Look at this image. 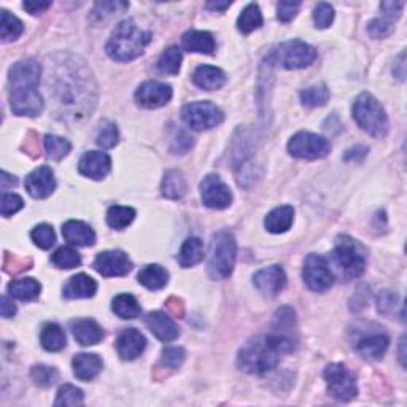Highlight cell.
I'll list each match as a JSON object with an SVG mask.
<instances>
[{
	"instance_id": "obj_1",
	"label": "cell",
	"mask_w": 407,
	"mask_h": 407,
	"mask_svg": "<svg viewBox=\"0 0 407 407\" xmlns=\"http://www.w3.org/2000/svg\"><path fill=\"white\" fill-rule=\"evenodd\" d=\"M282 355L283 352L280 347L269 334L256 336L247 340V344H243L239 350L237 366L243 372L261 376V374L275 369L277 365L280 363Z\"/></svg>"
},
{
	"instance_id": "obj_2",
	"label": "cell",
	"mask_w": 407,
	"mask_h": 407,
	"mask_svg": "<svg viewBox=\"0 0 407 407\" xmlns=\"http://www.w3.org/2000/svg\"><path fill=\"white\" fill-rule=\"evenodd\" d=\"M150 42V32L142 30L132 19H125L110 35L105 51L113 61L129 62L137 59Z\"/></svg>"
},
{
	"instance_id": "obj_3",
	"label": "cell",
	"mask_w": 407,
	"mask_h": 407,
	"mask_svg": "<svg viewBox=\"0 0 407 407\" xmlns=\"http://www.w3.org/2000/svg\"><path fill=\"white\" fill-rule=\"evenodd\" d=\"M333 274L342 282H350L365 273L366 269V250L358 241L339 236L331 253Z\"/></svg>"
},
{
	"instance_id": "obj_4",
	"label": "cell",
	"mask_w": 407,
	"mask_h": 407,
	"mask_svg": "<svg viewBox=\"0 0 407 407\" xmlns=\"http://www.w3.org/2000/svg\"><path fill=\"white\" fill-rule=\"evenodd\" d=\"M353 120L372 137L382 139L389 132V116L380 102L369 93L360 94L352 107Z\"/></svg>"
},
{
	"instance_id": "obj_5",
	"label": "cell",
	"mask_w": 407,
	"mask_h": 407,
	"mask_svg": "<svg viewBox=\"0 0 407 407\" xmlns=\"http://www.w3.org/2000/svg\"><path fill=\"white\" fill-rule=\"evenodd\" d=\"M237 256V243L231 232L219 231L212 237L207 269L213 280H224L232 274Z\"/></svg>"
},
{
	"instance_id": "obj_6",
	"label": "cell",
	"mask_w": 407,
	"mask_h": 407,
	"mask_svg": "<svg viewBox=\"0 0 407 407\" xmlns=\"http://www.w3.org/2000/svg\"><path fill=\"white\" fill-rule=\"evenodd\" d=\"M270 59L277 66L288 70L304 69L316 59V50L302 40H288L273 51Z\"/></svg>"
},
{
	"instance_id": "obj_7",
	"label": "cell",
	"mask_w": 407,
	"mask_h": 407,
	"mask_svg": "<svg viewBox=\"0 0 407 407\" xmlns=\"http://www.w3.org/2000/svg\"><path fill=\"white\" fill-rule=\"evenodd\" d=\"M182 120L186 126L195 129V131H209V129L222 125L224 115L222 108H218L215 103L199 101L191 102L183 107Z\"/></svg>"
},
{
	"instance_id": "obj_8",
	"label": "cell",
	"mask_w": 407,
	"mask_h": 407,
	"mask_svg": "<svg viewBox=\"0 0 407 407\" xmlns=\"http://www.w3.org/2000/svg\"><path fill=\"white\" fill-rule=\"evenodd\" d=\"M357 339L353 340V348L360 357L369 361H379L386 352L390 344V338L384 329L379 326H365L357 329Z\"/></svg>"
},
{
	"instance_id": "obj_9",
	"label": "cell",
	"mask_w": 407,
	"mask_h": 407,
	"mask_svg": "<svg viewBox=\"0 0 407 407\" xmlns=\"http://www.w3.org/2000/svg\"><path fill=\"white\" fill-rule=\"evenodd\" d=\"M325 380L329 395L338 401H352L358 395L357 379L353 372L342 363L329 365L325 369Z\"/></svg>"
},
{
	"instance_id": "obj_10",
	"label": "cell",
	"mask_w": 407,
	"mask_h": 407,
	"mask_svg": "<svg viewBox=\"0 0 407 407\" xmlns=\"http://www.w3.org/2000/svg\"><path fill=\"white\" fill-rule=\"evenodd\" d=\"M269 336L283 353H292L298 344V333H296V315L292 307L285 306L277 310L273 320V331Z\"/></svg>"
},
{
	"instance_id": "obj_11",
	"label": "cell",
	"mask_w": 407,
	"mask_h": 407,
	"mask_svg": "<svg viewBox=\"0 0 407 407\" xmlns=\"http://www.w3.org/2000/svg\"><path fill=\"white\" fill-rule=\"evenodd\" d=\"M331 151V144L314 132H298L288 142V153L299 159H320Z\"/></svg>"
},
{
	"instance_id": "obj_12",
	"label": "cell",
	"mask_w": 407,
	"mask_h": 407,
	"mask_svg": "<svg viewBox=\"0 0 407 407\" xmlns=\"http://www.w3.org/2000/svg\"><path fill=\"white\" fill-rule=\"evenodd\" d=\"M302 279L312 292L323 293L333 287L334 274L325 256L310 253L304 261Z\"/></svg>"
},
{
	"instance_id": "obj_13",
	"label": "cell",
	"mask_w": 407,
	"mask_h": 407,
	"mask_svg": "<svg viewBox=\"0 0 407 407\" xmlns=\"http://www.w3.org/2000/svg\"><path fill=\"white\" fill-rule=\"evenodd\" d=\"M42 76V66L34 59H24L13 64L8 74L11 91L16 89H37Z\"/></svg>"
},
{
	"instance_id": "obj_14",
	"label": "cell",
	"mask_w": 407,
	"mask_h": 407,
	"mask_svg": "<svg viewBox=\"0 0 407 407\" xmlns=\"http://www.w3.org/2000/svg\"><path fill=\"white\" fill-rule=\"evenodd\" d=\"M201 197L205 207L222 210L232 202V193L218 176H207L201 183Z\"/></svg>"
},
{
	"instance_id": "obj_15",
	"label": "cell",
	"mask_w": 407,
	"mask_h": 407,
	"mask_svg": "<svg viewBox=\"0 0 407 407\" xmlns=\"http://www.w3.org/2000/svg\"><path fill=\"white\" fill-rule=\"evenodd\" d=\"M94 269L103 277H122L132 269V261L121 250H107L96 256Z\"/></svg>"
},
{
	"instance_id": "obj_16",
	"label": "cell",
	"mask_w": 407,
	"mask_h": 407,
	"mask_svg": "<svg viewBox=\"0 0 407 407\" xmlns=\"http://www.w3.org/2000/svg\"><path fill=\"white\" fill-rule=\"evenodd\" d=\"M172 99V88L171 85L161 81H145L135 91V101L140 107L145 108H159L164 107Z\"/></svg>"
},
{
	"instance_id": "obj_17",
	"label": "cell",
	"mask_w": 407,
	"mask_h": 407,
	"mask_svg": "<svg viewBox=\"0 0 407 407\" xmlns=\"http://www.w3.org/2000/svg\"><path fill=\"white\" fill-rule=\"evenodd\" d=\"M253 283L258 292L268 296V298H274L287 285L285 270L282 269V266H277V264L264 268L253 275Z\"/></svg>"
},
{
	"instance_id": "obj_18",
	"label": "cell",
	"mask_w": 407,
	"mask_h": 407,
	"mask_svg": "<svg viewBox=\"0 0 407 407\" xmlns=\"http://www.w3.org/2000/svg\"><path fill=\"white\" fill-rule=\"evenodd\" d=\"M25 191L29 193L32 197L35 199H45L53 195L56 190V180L55 172L51 171V167L42 166L37 167L35 171H32L28 177H25Z\"/></svg>"
},
{
	"instance_id": "obj_19",
	"label": "cell",
	"mask_w": 407,
	"mask_h": 407,
	"mask_svg": "<svg viewBox=\"0 0 407 407\" xmlns=\"http://www.w3.org/2000/svg\"><path fill=\"white\" fill-rule=\"evenodd\" d=\"M10 107L18 116H37L43 110V99L37 89H16L10 93Z\"/></svg>"
},
{
	"instance_id": "obj_20",
	"label": "cell",
	"mask_w": 407,
	"mask_h": 407,
	"mask_svg": "<svg viewBox=\"0 0 407 407\" xmlns=\"http://www.w3.org/2000/svg\"><path fill=\"white\" fill-rule=\"evenodd\" d=\"M79 171L81 176L93 180L105 178L112 171V159L107 153L88 151L81 156L79 163Z\"/></svg>"
},
{
	"instance_id": "obj_21",
	"label": "cell",
	"mask_w": 407,
	"mask_h": 407,
	"mask_svg": "<svg viewBox=\"0 0 407 407\" xmlns=\"http://www.w3.org/2000/svg\"><path fill=\"white\" fill-rule=\"evenodd\" d=\"M147 347L145 336L134 328L125 329L116 339V352L125 361H132L144 353Z\"/></svg>"
},
{
	"instance_id": "obj_22",
	"label": "cell",
	"mask_w": 407,
	"mask_h": 407,
	"mask_svg": "<svg viewBox=\"0 0 407 407\" xmlns=\"http://www.w3.org/2000/svg\"><path fill=\"white\" fill-rule=\"evenodd\" d=\"M145 323L150 331L156 336L159 340L172 342L178 338L180 329L169 315L164 312H150L147 315Z\"/></svg>"
},
{
	"instance_id": "obj_23",
	"label": "cell",
	"mask_w": 407,
	"mask_h": 407,
	"mask_svg": "<svg viewBox=\"0 0 407 407\" xmlns=\"http://www.w3.org/2000/svg\"><path fill=\"white\" fill-rule=\"evenodd\" d=\"M62 236L70 245L76 247H91L96 243V232L86 223L79 219H69L62 224Z\"/></svg>"
},
{
	"instance_id": "obj_24",
	"label": "cell",
	"mask_w": 407,
	"mask_h": 407,
	"mask_svg": "<svg viewBox=\"0 0 407 407\" xmlns=\"http://www.w3.org/2000/svg\"><path fill=\"white\" fill-rule=\"evenodd\" d=\"M75 340L83 347L96 345L103 339V329L101 325L93 319H80L72 321L70 325Z\"/></svg>"
},
{
	"instance_id": "obj_25",
	"label": "cell",
	"mask_w": 407,
	"mask_h": 407,
	"mask_svg": "<svg viewBox=\"0 0 407 407\" xmlns=\"http://www.w3.org/2000/svg\"><path fill=\"white\" fill-rule=\"evenodd\" d=\"M98 292V283L86 274H76L64 287V296L67 299L93 298Z\"/></svg>"
},
{
	"instance_id": "obj_26",
	"label": "cell",
	"mask_w": 407,
	"mask_h": 407,
	"mask_svg": "<svg viewBox=\"0 0 407 407\" xmlns=\"http://www.w3.org/2000/svg\"><path fill=\"white\" fill-rule=\"evenodd\" d=\"M72 366L75 377L88 382V380H93L94 377L99 376L103 363L101 357H98L96 353H79L75 355Z\"/></svg>"
},
{
	"instance_id": "obj_27",
	"label": "cell",
	"mask_w": 407,
	"mask_h": 407,
	"mask_svg": "<svg viewBox=\"0 0 407 407\" xmlns=\"http://www.w3.org/2000/svg\"><path fill=\"white\" fill-rule=\"evenodd\" d=\"M183 48L190 53H201V55H212L215 51V38L210 32L205 30H188L182 37Z\"/></svg>"
},
{
	"instance_id": "obj_28",
	"label": "cell",
	"mask_w": 407,
	"mask_h": 407,
	"mask_svg": "<svg viewBox=\"0 0 407 407\" xmlns=\"http://www.w3.org/2000/svg\"><path fill=\"white\" fill-rule=\"evenodd\" d=\"M193 81L196 83V86L205 89V91H215L226 83V74L218 67L199 66L193 74Z\"/></svg>"
},
{
	"instance_id": "obj_29",
	"label": "cell",
	"mask_w": 407,
	"mask_h": 407,
	"mask_svg": "<svg viewBox=\"0 0 407 407\" xmlns=\"http://www.w3.org/2000/svg\"><path fill=\"white\" fill-rule=\"evenodd\" d=\"M294 219V210L290 205L277 207L273 212L268 213L266 219H264V226L273 234H282L292 228Z\"/></svg>"
},
{
	"instance_id": "obj_30",
	"label": "cell",
	"mask_w": 407,
	"mask_h": 407,
	"mask_svg": "<svg viewBox=\"0 0 407 407\" xmlns=\"http://www.w3.org/2000/svg\"><path fill=\"white\" fill-rule=\"evenodd\" d=\"M137 279L140 285L151 290V292H156V290H161L167 285L169 274H167V270L163 266H159V264H148V266L140 270Z\"/></svg>"
},
{
	"instance_id": "obj_31",
	"label": "cell",
	"mask_w": 407,
	"mask_h": 407,
	"mask_svg": "<svg viewBox=\"0 0 407 407\" xmlns=\"http://www.w3.org/2000/svg\"><path fill=\"white\" fill-rule=\"evenodd\" d=\"M161 193L167 199H182L186 193V178L183 172L177 169L167 171L163 183H161Z\"/></svg>"
},
{
	"instance_id": "obj_32",
	"label": "cell",
	"mask_w": 407,
	"mask_h": 407,
	"mask_svg": "<svg viewBox=\"0 0 407 407\" xmlns=\"http://www.w3.org/2000/svg\"><path fill=\"white\" fill-rule=\"evenodd\" d=\"M204 260V243L201 239L190 237L182 245L178 263L182 268H193Z\"/></svg>"
},
{
	"instance_id": "obj_33",
	"label": "cell",
	"mask_w": 407,
	"mask_h": 407,
	"mask_svg": "<svg viewBox=\"0 0 407 407\" xmlns=\"http://www.w3.org/2000/svg\"><path fill=\"white\" fill-rule=\"evenodd\" d=\"M42 292L40 282H37L35 279H30V277H25V279L13 280L8 285V293L11 298L19 299V301H32L35 299Z\"/></svg>"
},
{
	"instance_id": "obj_34",
	"label": "cell",
	"mask_w": 407,
	"mask_h": 407,
	"mask_svg": "<svg viewBox=\"0 0 407 407\" xmlns=\"http://www.w3.org/2000/svg\"><path fill=\"white\" fill-rule=\"evenodd\" d=\"M40 342L42 347L48 352H59L67 344V338L64 329L56 325V323H48L45 325L40 333Z\"/></svg>"
},
{
	"instance_id": "obj_35",
	"label": "cell",
	"mask_w": 407,
	"mask_h": 407,
	"mask_svg": "<svg viewBox=\"0 0 407 407\" xmlns=\"http://www.w3.org/2000/svg\"><path fill=\"white\" fill-rule=\"evenodd\" d=\"M112 310L115 315H118L122 320L137 319L142 312L139 301L129 293H122V294L116 296L112 302Z\"/></svg>"
},
{
	"instance_id": "obj_36",
	"label": "cell",
	"mask_w": 407,
	"mask_h": 407,
	"mask_svg": "<svg viewBox=\"0 0 407 407\" xmlns=\"http://www.w3.org/2000/svg\"><path fill=\"white\" fill-rule=\"evenodd\" d=\"M263 25V15L260 6L256 4H250L242 10L241 16L237 19V29L242 34H251V32L260 29Z\"/></svg>"
},
{
	"instance_id": "obj_37",
	"label": "cell",
	"mask_w": 407,
	"mask_h": 407,
	"mask_svg": "<svg viewBox=\"0 0 407 407\" xmlns=\"http://www.w3.org/2000/svg\"><path fill=\"white\" fill-rule=\"evenodd\" d=\"M24 25L19 19L11 15L10 11L0 10V35L4 42H13L23 34Z\"/></svg>"
},
{
	"instance_id": "obj_38",
	"label": "cell",
	"mask_w": 407,
	"mask_h": 407,
	"mask_svg": "<svg viewBox=\"0 0 407 407\" xmlns=\"http://www.w3.org/2000/svg\"><path fill=\"white\" fill-rule=\"evenodd\" d=\"M135 210L132 207L113 205L107 212V223L113 229H125L134 222Z\"/></svg>"
},
{
	"instance_id": "obj_39",
	"label": "cell",
	"mask_w": 407,
	"mask_h": 407,
	"mask_svg": "<svg viewBox=\"0 0 407 407\" xmlns=\"http://www.w3.org/2000/svg\"><path fill=\"white\" fill-rule=\"evenodd\" d=\"M182 51L177 47L167 48L163 55H161L158 61V69L161 74L164 75H177L180 72V66H182Z\"/></svg>"
},
{
	"instance_id": "obj_40",
	"label": "cell",
	"mask_w": 407,
	"mask_h": 407,
	"mask_svg": "<svg viewBox=\"0 0 407 407\" xmlns=\"http://www.w3.org/2000/svg\"><path fill=\"white\" fill-rule=\"evenodd\" d=\"M51 263L57 269H74L81 264V256L79 251L72 247H61L51 255Z\"/></svg>"
},
{
	"instance_id": "obj_41",
	"label": "cell",
	"mask_w": 407,
	"mask_h": 407,
	"mask_svg": "<svg viewBox=\"0 0 407 407\" xmlns=\"http://www.w3.org/2000/svg\"><path fill=\"white\" fill-rule=\"evenodd\" d=\"M328 101H329V89L326 85L309 86L301 93V102L310 108L326 105Z\"/></svg>"
},
{
	"instance_id": "obj_42",
	"label": "cell",
	"mask_w": 407,
	"mask_h": 407,
	"mask_svg": "<svg viewBox=\"0 0 407 407\" xmlns=\"http://www.w3.org/2000/svg\"><path fill=\"white\" fill-rule=\"evenodd\" d=\"M45 150H47L50 158L59 161L67 156L72 150V145L67 139L59 137V135H47L45 137Z\"/></svg>"
},
{
	"instance_id": "obj_43",
	"label": "cell",
	"mask_w": 407,
	"mask_h": 407,
	"mask_svg": "<svg viewBox=\"0 0 407 407\" xmlns=\"http://www.w3.org/2000/svg\"><path fill=\"white\" fill-rule=\"evenodd\" d=\"M30 377L38 386L50 389V386H53L59 380V372L51 366L37 365L30 369Z\"/></svg>"
},
{
	"instance_id": "obj_44",
	"label": "cell",
	"mask_w": 407,
	"mask_h": 407,
	"mask_svg": "<svg viewBox=\"0 0 407 407\" xmlns=\"http://www.w3.org/2000/svg\"><path fill=\"white\" fill-rule=\"evenodd\" d=\"M30 239L34 241V243L38 248H42V250L51 248L56 242V234H55L53 226L47 224V223L35 226V228L30 232Z\"/></svg>"
},
{
	"instance_id": "obj_45",
	"label": "cell",
	"mask_w": 407,
	"mask_h": 407,
	"mask_svg": "<svg viewBox=\"0 0 407 407\" xmlns=\"http://www.w3.org/2000/svg\"><path fill=\"white\" fill-rule=\"evenodd\" d=\"M83 401H85L83 391L74 385L66 384L57 391L55 406H81Z\"/></svg>"
},
{
	"instance_id": "obj_46",
	"label": "cell",
	"mask_w": 407,
	"mask_h": 407,
	"mask_svg": "<svg viewBox=\"0 0 407 407\" xmlns=\"http://www.w3.org/2000/svg\"><path fill=\"white\" fill-rule=\"evenodd\" d=\"M120 140V134H118V129H116L115 122H110V121H103L102 126L99 129V134H98V145L103 150H108V148H113L116 144H118Z\"/></svg>"
},
{
	"instance_id": "obj_47",
	"label": "cell",
	"mask_w": 407,
	"mask_h": 407,
	"mask_svg": "<svg viewBox=\"0 0 407 407\" xmlns=\"http://www.w3.org/2000/svg\"><path fill=\"white\" fill-rule=\"evenodd\" d=\"M186 353L182 347H167L161 355V366L166 369H178L183 365Z\"/></svg>"
},
{
	"instance_id": "obj_48",
	"label": "cell",
	"mask_w": 407,
	"mask_h": 407,
	"mask_svg": "<svg viewBox=\"0 0 407 407\" xmlns=\"http://www.w3.org/2000/svg\"><path fill=\"white\" fill-rule=\"evenodd\" d=\"M334 21V8L326 2H321L314 10V23L319 29H326Z\"/></svg>"
},
{
	"instance_id": "obj_49",
	"label": "cell",
	"mask_w": 407,
	"mask_h": 407,
	"mask_svg": "<svg viewBox=\"0 0 407 407\" xmlns=\"http://www.w3.org/2000/svg\"><path fill=\"white\" fill-rule=\"evenodd\" d=\"M393 29H395V25H393V21L390 19H382V18H377V19H372L367 25V32L374 37V38H384L386 35H390Z\"/></svg>"
},
{
	"instance_id": "obj_50",
	"label": "cell",
	"mask_w": 407,
	"mask_h": 407,
	"mask_svg": "<svg viewBox=\"0 0 407 407\" xmlns=\"http://www.w3.org/2000/svg\"><path fill=\"white\" fill-rule=\"evenodd\" d=\"M24 207L21 196L13 195V193H5L2 196V217H10L13 213L19 212Z\"/></svg>"
},
{
	"instance_id": "obj_51",
	"label": "cell",
	"mask_w": 407,
	"mask_h": 407,
	"mask_svg": "<svg viewBox=\"0 0 407 407\" xmlns=\"http://www.w3.org/2000/svg\"><path fill=\"white\" fill-rule=\"evenodd\" d=\"M129 4L126 2H99L94 6V15L96 16H112L116 15V13H121L122 10H126Z\"/></svg>"
},
{
	"instance_id": "obj_52",
	"label": "cell",
	"mask_w": 407,
	"mask_h": 407,
	"mask_svg": "<svg viewBox=\"0 0 407 407\" xmlns=\"http://www.w3.org/2000/svg\"><path fill=\"white\" fill-rule=\"evenodd\" d=\"M32 266V260H19L16 256H11L6 253L5 255V261H4V269L6 273L11 274H19L23 270H28Z\"/></svg>"
},
{
	"instance_id": "obj_53",
	"label": "cell",
	"mask_w": 407,
	"mask_h": 407,
	"mask_svg": "<svg viewBox=\"0 0 407 407\" xmlns=\"http://www.w3.org/2000/svg\"><path fill=\"white\" fill-rule=\"evenodd\" d=\"M301 4L299 2H279L277 4V18L282 23H288L296 16V13L299 11Z\"/></svg>"
},
{
	"instance_id": "obj_54",
	"label": "cell",
	"mask_w": 407,
	"mask_h": 407,
	"mask_svg": "<svg viewBox=\"0 0 407 407\" xmlns=\"http://www.w3.org/2000/svg\"><path fill=\"white\" fill-rule=\"evenodd\" d=\"M403 8H404V2H382L380 4V10L384 11L385 19H390V21H395V19L401 16Z\"/></svg>"
},
{
	"instance_id": "obj_55",
	"label": "cell",
	"mask_w": 407,
	"mask_h": 407,
	"mask_svg": "<svg viewBox=\"0 0 407 407\" xmlns=\"http://www.w3.org/2000/svg\"><path fill=\"white\" fill-rule=\"evenodd\" d=\"M396 296L390 292H384L379 294L377 304H379V312L380 314H390L393 309H395Z\"/></svg>"
},
{
	"instance_id": "obj_56",
	"label": "cell",
	"mask_w": 407,
	"mask_h": 407,
	"mask_svg": "<svg viewBox=\"0 0 407 407\" xmlns=\"http://www.w3.org/2000/svg\"><path fill=\"white\" fill-rule=\"evenodd\" d=\"M166 309L169 310V314L172 316H176V319H182L185 315V306H183V301L178 299L173 296V298H169L166 302Z\"/></svg>"
},
{
	"instance_id": "obj_57",
	"label": "cell",
	"mask_w": 407,
	"mask_h": 407,
	"mask_svg": "<svg viewBox=\"0 0 407 407\" xmlns=\"http://www.w3.org/2000/svg\"><path fill=\"white\" fill-rule=\"evenodd\" d=\"M23 6L25 11L30 13V15H40V13L50 8L51 2H32V0H29V2H24Z\"/></svg>"
},
{
	"instance_id": "obj_58",
	"label": "cell",
	"mask_w": 407,
	"mask_h": 407,
	"mask_svg": "<svg viewBox=\"0 0 407 407\" xmlns=\"http://www.w3.org/2000/svg\"><path fill=\"white\" fill-rule=\"evenodd\" d=\"M0 314H2L4 319H11V316L16 314V306L13 304V301L8 298V296H2V306H0Z\"/></svg>"
},
{
	"instance_id": "obj_59",
	"label": "cell",
	"mask_w": 407,
	"mask_h": 407,
	"mask_svg": "<svg viewBox=\"0 0 407 407\" xmlns=\"http://www.w3.org/2000/svg\"><path fill=\"white\" fill-rule=\"evenodd\" d=\"M34 137H35V132H29V137H28V145H24V148H25V153L28 154H30V156H37L38 153H40V147H38V144L37 142H32L34 140Z\"/></svg>"
},
{
	"instance_id": "obj_60",
	"label": "cell",
	"mask_w": 407,
	"mask_h": 407,
	"mask_svg": "<svg viewBox=\"0 0 407 407\" xmlns=\"http://www.w3.org/2000/svg\"><path fill=\"white\" fill-rule=\"evenodd\" d=\"M0 182H2V190H4V191H6V188H8L10 185H11V186H15V185L18 183V180H16V177L10 176V173L2 172V178H0Z\"/></svg>"
},
{
	"instance_id": "obj_61",
	"label": "cell",
	"mask_w": 407,
	"mask_h": 407,
	"mask_svg": "<svg viewBox=\"0 0 407 407\" xmlns=\"http://www.w3.org/2000/svg\"><path fill=\"white\" fill-rule=\"evenodd\" d=\"M207 8L210 10H215V11H223L226 8H229L231 2H207Z\"/></svg>"
}]
</instances>
